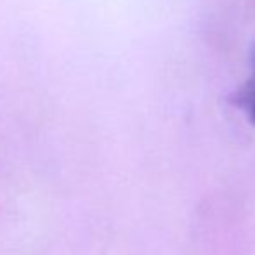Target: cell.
Segmentation results:
<instances>
[{"mask_svg":"<svg viewBox=\"0 0 255 255\" xmlns=\"http://www.w3.org/2000/svg\"><path fill=\"white\" fill-rule=\"evenodd\" d=\"M236 103L247 113L250 122L255 124V54L252 57V75H250L249 82L243 85V89L236 96Z\"/></svg>","mask_w":255,"mask_h":255,"instance_id":"6da1fadb","label":"cell"}]
</instances>
